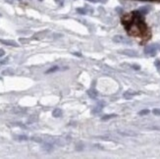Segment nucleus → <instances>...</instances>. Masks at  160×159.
Wrapping results in <instances>:
<instances>
[{
    "label": "nucleus",
    "instance_id": "39448f33",
    "mask_svg": "<svg viewBox=\"0 0 160 159\" xmlns=\"http://www.w3.org/2000/svg\"><path fill=\"white\" fill-rule=\"evenodd\" d=\"M149 11H150V7H149V6H142V7H141V8L138 9L137 12H138V13H140L141 15H145V14L149 13Z\"/></svg>",
    "mask_w": 160,
    "mask_h": 159
},
{
    "label": "nucleus",
    "instance_id": "f03ea898",
    "mask_svg": "<svg viewBox=\"0 0 160 159\" xmlns=\"http://www.w3.org/2000/svg\"><path fill=\"white\" fill-rule=\"evenodd\" d=\"M113 41L116 43H131V41L123 36H115L113 37Z\"/></svg>",
    "mask_w": 160,
    "mask_h": 159
},
{
    "label": "nucleus",
    "instance_id": "9b49d317",
    "mask_svg": "<svg viewBox=\"0 0 160 159\" xmlns=\"http://www.w3.org/2000/svg\"><path fill=\"white\" fill-rule=\"evenodd\" d=\"M12 74H13V71L11 69H7V70L2 72V75H12Z\"/></svg>",
    "mask_w": 160,
    "mask_h": 159
},
{
    "label": "nucleus",
    "instance_id": "0eeeda50",
    "mask_svg": "<svg viewBox=\"0 0 160 159\" xmlns=\"http://www.w3.org/2000/svg\"><path fill=\"white\" fill-rule=\"evenodd\" d=\"M88 93L89 95V97H92V98H96L97 94H98L95 89H89V91L88 92Z\"/></svg>",
    "mask_w": 160,
    "mask_h": 159
},
{
    "label": "nucleus",
    "instance_id": "a211bd4d",
    "mask_svg": "<svg viewBox=\"0 0 160 159\" xmlns=\"http://www.w3.org/2000/svg\"><path fill=\"white\" fill-rule=\"evenodd\" d=\"M107 1H108V0H98V2H100V3H102V4L106 3Z\"/></svg>",
    "mask_w": 160,
    "mask_h": 159
},
{
    "label": "nucleus",
    "instance_id": "ddd939ff",
    "mask_svg": "<svg viewBox=\"0 0 160 159\" xmlns=\"http://www.w3.org/2000/svg\"><path fill=\"white\" fill-rule=\"evenodd\" d=\"M148 113H149L148 110H142V111L138 113V114H140L141 116H144V115H148Z\"/></svg>",
    "mask_w": 160,
    "mask_h": 159
},
{
    "label": "nucleus",
    "instance_id": "7ed1b4c3",
    "mask_svg": "<svg viewBox=\"0 0 160 159\" xmlns=\"http://www.w3.org/2000/svg\"><path fill=\"white\" fill-rule=\"evenodd\" d=\"M120 53L124 54V55H127L129 57H138V54L136 50H133V49H125V50H122L120 51Z\"/></svg>",
    "mask_w": 160,
    "mask_h": 159
},
{
    "label": "nucleus",
    "instance_id": "6ab92c4d",
    "mask_svg": "<svg viewBox=\"0 0 160 159\" xmlns=\"http://www.w3.org/2000/svg\"><path fill=\"white\" fill-rule=\"evenodd\" d=\"M159 49H160V47H159Z\"/></svg>",
    "mask_w": 160,
    "mask_h": 159
},
{
    "label": "nucleus",
    "instance_id": "f257e3e1",
    "mask_svg": "<svg viewBox=\"0 0 160 159\" xmlns=\"http://www.w3.org/2000/svg\"><path fill=\"white\" fill-rule=\"evenodd\" d=\"M156 50H157V45L155 44H149L148 46H145L144 48V53L148 55V56H154L156 54Z\"/></svg>",
    "mask_w": 160,
    "mask_h": 159
},
{
    "label": "nucleus",
    "instance_id": "20e7f679",
    "mask_svg": "<svg viewBox=\"0 0 160 159\" xmlns=\"http://www.w3.org/2000/svg\"><path fill=\"white\" fill-rule=\"evenodd\" d=\"M0 42L5 44V45H8V46H14V47H18L19 44L16 42V41L14 40H4V39H1L0 40Z\"/></svg>",
    "mask_w": 160,
    "mask_h": 159
},
{
    "label": "nucleus",
    "instance_id": "aec40b11",
    "mask_svg": "<svg viewBox=\"0 0 160 159\" xmlns=\"http://www.w3.org/2000/svg\"><path fill=\"white\" fill-rule=\"evenodd\" d=\"M40 1H41V0H40Z\"/></svg>",
    "mask_w": 160,
    "mask_h": 159
},
{
    "label": "nucleus",
    "instance_id": "dca6fc26",
    "mask_svg": "<svg viewBox=\"0 0 160 159\" xmlns=\"http://www.w3.org/2000/svg\"><path fill=\"white\" fill-rule=\"evenodd\" d=\"M88 2H92V3H97L98 2V0H87Z\"/></svg>",
    "mask_w": 160,
    "mask_h": 159
},
{
    "label": "nucleus",
    "instance_id": "4468645a",
    "mask_svg": "<svg viewBox=\"0 0 160 159\" xmlns=\"http://www.w3.org/2000/svg\"><path fill=\"white\" fill-rule=\"evenodd\" d=\"M152 112H153L154 115H160V109H154Z\"/></svg>",
    "mask_w": 160,
    "mask_h": 159
},
{
    "label": "nucleus",
    "instance_id": "6e6552de",
    "mask_svg": "<svg viewBox=\"0 0 160 159\" xmlns=\"http://www.w3.org/2000/svg\"><path fill=\"white\" fill-rule=\"evenodd\" d=\"M117 115L116 114H110V115H105L102 117V120L105 121V120H109V119H112V118H115Z\"/></svg>",
    "mask_w": 160,
    "mask_h": 159
},
{
    "label": "nucleus",
    "instance_id": "1a4fd4ad",
    "mask_svg": "<svg viewBox=\"0 0 160 159\" xmlns=\"http://www.w3.org/2000/svg\"><path fill=\"white\" fill-rule=\"evenodd\" d=\"M59 70H60V68H59L58 66H54V67L50 68L49 70H47L46 73H47V74H49V73H53V72H56V71H59Z\"/></svg>",
    "mask_w": 160,
    "mask_h": 159
},
{
    "label": "nucleus",
    "instance_id": "2eb2a0df",
    "mask_svg": "<svg viewBox=\"0 0 160 159\" xmlns=\"http://www.w3.org/2000/svg\"><path fill=\"white\" fill-rule=\"evenodd\" d=\"M155 65H156L158 68H160V60H156V61H155Z\"/></svg>",
    "mask_w": 160,
    "mask_h": 159
},
{
    "label": "nucleus",
    "instance_id": "f3484780",
    "mask_svg": "<svg viewBox=\"0 0 160 159\" xmlns=\"http://www.w3.org/2000/svg\"><path fill=\"white\" fill-rule=\"evenodd\" d=\"M4 55V50L3 49H0V57H2Z\"/></svg>",
    "mask_w": 160,
    "mask_h": 159
},
{
    "label": "nucleus",
    "instance_id": "f8f14e48",
    "mask_svg": "<svg viewBox=\"0 0 160 159\" xmlns=\"http://www.w3.org/2000/svg\"><path fill=\"white\" fill-rule=\"evenodd\" d=\"M17 137H18L17 140H19V141H27L28 140V137H26V136H18Z\"/></svg>",
    "mask_w": 160,
    "mask_h": 159
},
{
    "label": "nucleus",
    "instance_id": "423d86ee",
    "mask_svg": "<svg viewBox=\"0 0 160 159\" xmlns=\"http://www.w3.org/2000/svg\"><path fill=\"white\" fill-rule=\"evenodd\" d=\"M52 116L55 117V118H59V117L62 116V110L59 109V108L54 109V110H53V112H52Z\"/></svg>",
    "mask_w": 160,
    "mask_h": 159
},
{
    "label": "nucleus",
    "instance_id": "9d476101",
    "mask_svg": "<svg viewBox=\"0 0 160 159\" xmlns=\"http://www.w3.org/2000/svg\"><path fill=\"white\" fill-rule=\"evenodd\" d=\"M77 12L80 13V14H82V15H86V14L88 13V11H87L86 8H78L77 9Z\"/></svg>",
    "mask_w": 160,
    "mask_h": 159
}]
</instances>
